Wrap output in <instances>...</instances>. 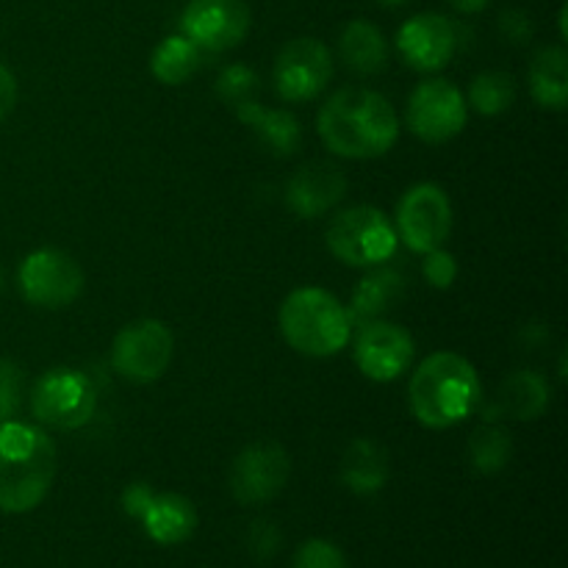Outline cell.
I'll return each mask as SVG.
<instances>
[{
    "mask_svg": "<svg viewBox=\"0 0 568 568\" xmlns=\"http://www.w3.org/2000/svg\"><path fill=\"white\" fill-rule=\"evenodd\" d=\"M281 544H283V536H281V530L272 525V521L261 519V521H253V525H250L247 547H250V552H253V558L270 560L272 555L281 549Z\"/></svg>",
    "mask_w": 568,
    "mask_h": 568,
    "instance_id": "obj_32",
    "label": "cell"
},
{
    "mask_svg": "<svg viewBox=\"0 0 568 568\" xmlns=\"http://www.w3.org/2000/svg\"><path fill=\"white\" fill-rule=\"evenodd\" d=\"M59 471L55 444L42 427L28 422L0 425V510L28 514L50 494Z\"/></svg>",
    "mask_w": 568,
    "mask_h": 568,
    "instance_id": "obj_2",
    "label": "cell"
},
{
    "mask_svg": "<svg viewBox=\"0 0 568 568\" xmlns=\"http://www.w3.org/2000/svg\"><path fill=\"white\" fill-rule=\"evenodd\" d=\"M22 297L37 308L59 311L75 303L83 294V270L70 253L55 247L33 250L22 258L17 272Z\"/></svg>",
    "mask_w": 568,
    "mask_h": 568,
    "instance_id": "obj_8",
    "label": "cell"
},
{
    "mask_svg": "<svg viewBox=\"0 0 568 568\" xmlns=\"http://www.w3.org/2000/svg\"><path fill=\"white\" fill-rule=\"evenodd\" d=\"M216 98L225 105H231L233 111L242 109V105L253 103L261 94V78L253 67L247 64H227L225 70L220 72L214 83Z\"/></svg>",
    "mask_w": 568,
    "mask_h": 568,
    "instance_id": "obj_27",
    "label": "cell"
},
{
    "mask_svg": "<svg viewBox=\"0 0 568 568\" xmlns=\"http://www.w3.org/2000/svg\"><path fill=\"white\" fill-rule=\"evenodd\" d=\"M283 338L292 349L308 358H333L353 336V316L320 286L294 288L277 314Z\"/></svg>",
    "mask_w": 568,
    "mask_h": 568,
    "instance_id": "obj_4",
    "label": "cell"
},
{
    "mask_svg": "<svg viewBox=\"0 0 568 568\" xmlns=\"http://www.w3.org/2000/svg\"><path fill=\"white\" fill-rule=\"evenodd\" d=\"M175 355V336L161 320H136L111 342V366L125 381L155 383L166 375Z\"/></svg>",
    "mask_w": 568,
    "mask_h": 568,
    "instance_id": "obj_7",
    "label": "cell"
},
{
    "mask_svg": "<svg viewBox=\"0 0 568 568\" xmlns=\"http://www.w3.org/2000/svg\"><path fill=\"white\" fill-rule=\"evenodd\" d=\"M560 37L566 39V6L560 9Z\"/></svg>",
    "mask_w": 568,
    "mask_h": 568,
    "instance_id": "obj_37",
    "label": "cell"
},
{
    "mask_svg": "<svg viewBox=\"0 0 568 568\" xmlns=\"http://www.w3.org/2000/svg\"><path fill=\"white\" fill-rule=\"evenodd\" d=\"M469 122V105L464 92L444 78L422 81L410 92L405 109V125L427 144H444L458 136Z\"/></svg>",
    "mask_w": 568,
    "mask_h": 568,
    "instance_id": "obj_10",
    "label": "cell"
},
{
    "mask_svg": "<svg viewBox=\"0 0 568 568\" xmlns=\"http://www.w3.org/2000/svg\"><path fill=\"white\" fill-rule=\"evenodd\" d=\"M530 94L541 109L566 111L568 105V53L564 44L536 50L530 61Z\"/></svg>",
    "mask_w": 568,
    "mask_h": 568,
    "instance_id": "obj_22",
    "label": "cell"
},
{
    "mask_svg": "<svg viewBox=\"0 0 568 568\" xmlns=\"http://www.w3.org/2000/svg\"><path fill=\"white\" fill-rule=\"evenodd\" d=\"M497 405L503 414L519 422H536L552 405V386L536 369H514L499 386Z\"/></svg>",
    "mask_w": 568,
    "mask_h": 568,
    "instance_id": "obj_20",
    "label": "cell"
},
{
    "mask_svg": "<svg viewBox=\"0 0 568 568\" xmlns=\"http://www.w3.org/2000/svg\"><path fill=\"white\" fill-rule=\"evenodd\" d=\"M499 33L510 44H530L536 37V22L525 9H505L499 14Z\"/></svg>",
    "mask_w": 568,
    "mask_h": 568,
    "instance_id": "obj_31",
    "label": "cell"
},
{
    "mask_svg": "<svg viewBox=\"0 0 568 568\" xmlns=\"http://www.w3.org/2000/svg\"><path fill=\"white\" fill-rule=\"evenodd\" d=\"M410 414L430 430H449L469 419L483 403L475 364L458 353H433L416 366L408 386Z\"/></svg>",
    "mask_w": 568,
    "mask_h": 568,
    "instance_id": "obj_3",
    "label": "cell"
},
{
    "mask_svg": "<svg viewBox=\"0 0 568 568\" xmlns=\"http://www.w3.org/2000/svg\"><path fill=\"white\" fill-rule=\"evenodd\" d=\"M375 3H381L383 9H399V6H405L408 0H375Z\"/></svg>",
    "mask_w": 568,
    "mask_h": 568,
    "instance_id": "obj_36",
    "label": "cell"
},
{
    "mask_svg": "<svg viewBox=\"0 0 568 568\" xmlns=\"http://www.w3.org/2000/svg\"><path fill=\"white\" fill-rule=\"evenodd\" d=\"M3 283H6V275H3V266H0V288H3Z\"/></svg>",
    "mask_w": 568,
    "mask_h": 568,
    "instance_id": "obj_38",
    "label": "cell"
},
{
    "mask_svg": "<svg viewBox=\"0 0 568 568\" xmlns=\"http://www.w3.org/2000/svg\"><path fill=\"white\" fill-rule=\"evenodd\" d=\"M98 408V388L92 377L72 366L42 372L31 388V414L39 425L53 430H78L89 425Z\"/></svg>",
    "mask_w": 568,
    "mask_h": 568,
    "instance_id": "obj_6",
    "label": "cell"
},
{
    "mask_svg": "<svg viewBox=\"0 0 568 568\" xmlns=\"http://www.w3.org/2000/svg\"><path fill=\"white\" fill-rule=\"evenodd\" d=\"M17 94H20V89H17L14 72L6 64H0V120H6L14 111Z\"/></svg>",
    "mask_w": 568,
    "mask_h": 568,
    "instance_id": "obj_34",
    "label": "cell"
},
{
    "mask_svg": "<svg viewBox=\"0 0 568 568\" xmlns=\"http://www.w3.org/2000/svg\"><path fill=\"white\" fill-rule=\"evenodd\" d=\"M144 532L161 547L189 541L197 530V508L183 494H155L142 519Z\"/></svg>",
    "mask_w": 568,
    "mask_h": 568,
    "instance_id": "obj_18",
    "label": "cell"
},
{
    "mask_svg": "<svg viewBox=\"0 0 568 568\" xmlns=\"http://www.w3.org/2000/svg\"><path fill=\"white\" fill-rule=\"evenodd\" d=\"M347 189L349 181L342 166L331 164V161H308L288 181L286 203L303 220H316L336 209Z\"/></svg>",
    "mask_w": 568,
    "mask_h": 568,
    "instance_id": "obj_16",
    "label": "cell"
},
{
    "mask_svg": "<svg viewBox=\"0 0 568 568\" xmlns=\"http://www.w3.org/2000/svg\"><path fill=\"white\" fill-rule=\"evenodd\" d=\"M516 103V81L514 75L503 70H486L471 78L469 98L466 105L477 111L480 116H499L510 111Z\"/></svg>",
    "mask_w": 568,
    "mask_h": 568,
    "instance_id": "obj_26",
    "label": "cell"
},
{
    "mask_svg": "<svg viewBox=\"0 0 568 568\" xmlns=\"http://www.w3.org/2000/svg\"><path fill=\"white\" fill-rule=\"evenodd\" d=\"M453 203H449L447 192L436 183H416L399 200L394 231L405 247L425 255L430 250L444 247L453 233Z\"/></svg>",
    "mask_w": 568,
    "mask_h": 568,
    "instance_id": "obj_9",
    "label": "cell"
},
{
    "mask_svg": "<svg viewBox=\"0 0 568 568\" xmlns=\"http://www.w3.org/2000/svg\"><path fill=\"white\" fill-rule=\"evenodd\" d=\"M353 355L361 375L375 383H392L414 366L416 342L397 322L369 320L361 322Z\"/></svg>",
    "mask_w": 568,
    "mask_h": 568,
    "instance_id": "obj_14",
    "label": "cell"
},
{
    "mask_svg": "<svg viewBox=\"0 0 568 568\" xmlns=\"http://www.w3.org/2000/svg\"><path fill=\"white\" fill-rule=\"evenodd\" d=\"M449 6H453L455 11H460V14H477V11L486 9L491 0H447Z\"/></svg>",
    "mask_w": 568,
    "mask_h": 568,
    "instance_id": "obj_35",
    "label": "cell"
},
{
    "mask_svg": "<svg viewBox=\"0 0 568 568\" xmlns=\"http://www.w3.org/2000/svg\"><path fill=\"white\" fill-rule=\"evenodd\" d=\"M397 50L414 70L438 72L458 53V26L436 11H422L403 22L397 31Z\"/></svg>",
    "mask_w": 568,
    "mask_h": 568,
    "instance_id": "obj_15",
    "label": "cell"
},
{
    "mask_svg": "<svg viewBox=\"0 0 568 568\" xmlns=\"http://www.w3.org/2000/svg\"><path fill=\"white\" fill-rule=\"evenodd\" d=\"M22 383H26V377H22L20 364L0 358V425L14 419L17 410H20Z\"/></svg>",
    "mask_w": 568,
    "mask_h": 568,
    "instance_id": "obj_28",
    "label": "cell"
},
{
    "mask_svg": "<svg viewBox=\"0 0 568 568\" xmlns=\"http://www.w3.org/2000/svg\"><path fill=\"white\" fill-rule=\"evenodd\" d=\"M200 64H203V53L183 33H172V37L161 39L155 44L153 55H150V72L164 87H181V83H186L189 78L197 75Z\"/></svg>",
    "mask_w": 568,
    "mask_h": 568,
    "instance_id": "obj_24",
    "label": "cell"
},
{
    "mask_svg": "<svg viewBox=\"0 0 568 568\" xmlns=\"http://www.w3.org/2000/svg\"><path fill=\"white\" fill-rule=\"evenodd\" d=\"M405 294V277L403 272L394 270V266H369L364 277L358 281L353 292V308H349V316L361 322L381 320L388 308L403 300Z\"/></svg>",
    "mask_w": 568,
    "mask_h": 568,
    "instance_id": "obj_23",
    "label": "cell"
},
{
    "mask_svg": "<svg viewBox=\"0 0 568 568\" xmlns=\"http://www.w3.org/2000/svg\"><path fill=\"white\" fill-rule=\"evenodd\" d=\"M155 497L153 488L148 486V483H131V486L122 491V508H125V514L131 516V519H142L144 510H148L150 499Z\"/></svg>",
    "mask_w": 568,
    "mask_h": 568,
    "instance_id": "obj_33",
    "label": "cell"
},
{
    "mask_svg": "<svg viewBox=\"0 0 568 568\" xmlns=\"http://www.w3.org/2000/svg\"><path fill=\"white\" fill-rule=\"evenodd\" d=\"M236 116L242 125H247L255 136L261 139L266 150L277 159H286L294 150L300 148V139H303V131H300V122L292 111L286 109H266L261 100H253V103L236 109Z\"/></svg>",
    "mask_w": 568,
    "mask_h": 568,
    "instance_id": "obj_19",
    "label": "cell"
},
{
    "mask_svg": "<svg viewBox=\"0 0 568 568\" xmlns=\"http://www.w3.org/2000/svg\"><path fill=\"white\" fill-rule=\"evenodd\" d=\"M338 55L355 75H381L388 64V42L369 20H349L338 33Z\"/></svg>",
    "mask_w": 568,
    "mask_h": 568,
    "instance_id": "obj_21",
    "label": "cell"
},
{
    "mask_svg": "<svg viewBox=\"0 0 568 568\" xmlns=\"http://www.w3.org/2000/svg\"><path fill=\"white\" fill-rule=\"evenodd\" d=\"M292 568H347V558L333 541L311 538L297 549Z\"/></svg>",
    "mask_w": 568,
    "mask_h": 568,
    "instance_id": "obj_29",
    "label": "cell"
},
{
    "mask_svg": "<svg viewBox=\"0 0 568 568\" xmlns=\"http://www.w3.org/2000/svg\"><path fill=\"white\" fill-rule=\"evenodd\" d=\"M338 475L349 491L358 497H372V494L383 491L392 477V455L375 438H355L344 449Z\"/></svg>",
    "mask_w": 568,
    "mask_h": 568,
    "instance_id": "obj_17",
    "label": "cell"
},
{
    "mask_svg": "<svg viewBox=\"0 0 568 568\" xmlns=\"http://www.w3.org/2000/svg\"><path fill=\"white\" fill-rule=\"evenodd\" d=\"M333 78V55L325 42L314 37H297L281 48L272 67L275 92L286 103H308L327 89Z\"/></svg>",
    "mask_w": 568,
    "mask_h": 568,
    "instance_id": "obj_11",
    "label": "cell"
},
{
    "mask_svg": "<svg viewBox=\"0 0 568 568\" xmlns=\"http://www.w3.org/2000/svg\"><path fill=\"white\" fill-rule=\"evenodd\" d=\"M325 244L342 264L369 270L394 258L399 239L386 211L375 205H353L327 222Z\"/></svg>",
    "mask_w": 568,
    "mask_h": 568,
    "instance_id": "obj_5",
    "label": "cell"
},
{
    "mask_svg": "<svg viewBox=\"0 0 568 568\" xmlns=\"http://www.w3.org/2000/svg\"><path fill=\"white\" fill-rule=\"evenodd\" d=\"M292 477V458L286 449L275 442H258L244 447L233 458L227 486L236 503L255 508L266 505L286 488Z\"/></svg>",
    "mask_w": 568,
    "mask_h": 568,
    "instance_id": "obj_12",
    "label": "cell"
},
{
    "mask_svg": "<svg viewBox=\"0 0 568 568\" xmlns=\"http://www.w3.org/2000/svg\"><path fill=\"white\" fill-rule=\"evenodd\" d=\"M250 22L253 17L244 0H189L181 14V33L203 55H220L247 39Z\"/></svg>",
    "mask_w": 568,
    "mask_h": 568,
    "instance_id": "obj_13",
    "label": "cell"
},
{
    "mask_svg": "<svg viewBox=\"0 0 568 568\" xmlns=\"http://www.w3.org/2000/svg\"><path fill=\"white\" fill-rule=\"evenodd\" d=\"M316 128L333 155L353 161L381 159L397 144L399 116L381 92L344 87L325 100Z\"/></svg>",
    "mask_w": 568,
    "mask_h": 568,
    "instance_id": "obj_1",
    "label": "cell"
},
{
    "mask_svg": "<svg viewBox=\"0 0 568 568\" xmlns=\"http://www.w3.org/2000/svg\"><path fill=\"white\" fill-rule=\"evenodd\" d=\"M466 455H469V466L475 469V475L494 477L508 469L510 458H514V436L508 427L497 425V422H483L471 433Z\"/></svg>",
    "mask_w": 568,
    "mask_h": 568,
    "instance_id": "obj_25",
    "label": "cell"
},
{
    "mask_svg": "<svg viewBox=\"0 0 568 568\" xmlns=\"http://www.w3.org/2000/svg\"><path fill=\"white\" fill-rule=\"evenodd\" d=\"M422 275L438 292H447L455 281H458V261L449 250L436 247L430 253H425V261H422Z\"/></svg>",
    "mask_w": 568,
    "mask_h": 568,
    "instance_id": "obj_30",
    "label": "cell"
}]
</instances>
